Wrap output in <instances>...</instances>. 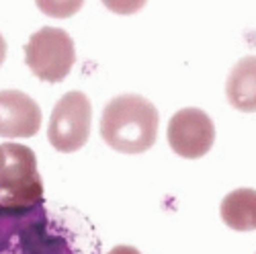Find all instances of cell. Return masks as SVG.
<instances>
[{"label":"cell","mask_w":256,"mask_h":254,"mask_svg":"<svg viewBox=\"0 0 256 254\" xmlns=\"http://www.w3.org/2000/svg\"><path fill=\"white\" fill-rule=\"evenodd\" d=\"M109 254H142V252L138 248H134V246L121 244V246H115L113 250H109Z\"/></svg>","instance_id":"cell-12"},{"label":"cell","mask_w":256,"mask_h":254,"mask_svg":"<svg viewBox=\"0 0 256 254\" xmlns=\"http://www.w3.org/2000/svg\"><path fill=\"white\" fill-rule=\"evenodd\" d=\"M37 8L44 12L46 16H52V18H70L74 16L82 4L84 0H35Z\"/></svg>","instance_id":"cell-10"},{"label":"cell","mask_w":256,"mask_h":254,"mask_svg":"<svg viewBox=\"0 0 256 254\" xmlns=\"http://www.w3.org/2000/svg\"><path fill=\"white\" fill-rule=\"evenodd\" d=\"M0 254H102V244L78 209L41 201L25 209H0Z\"/></svg>","instance_id":"cell-1"},{"label":"cell","mask_w":256,"mask_h":254,"mask_svg":"<svg viewBox=\"0 0 256 254\" xmlns=\"http://www.w3.org/2000/svg\"><path fill=\"white\" fill-rule=\"evenodd\" d=\"M44 199L37 156L20 144L0 146V209H25Z\"/></svg>","instance_id":"cell-3"},{"label":"cell","mask_w":256,"mask_h":254,"mask_svg":"<svg viewBox=\"0 0 256 254\" xmlns=\"http://www.w3.org/2000/svg\"><path fill=\"white\" fill-rule=\"evenodd\" d=\"M220 216L230 230H256V188H236L228 193L220 205Z\"/></svg>","instance_id":"cell-9"},{"label":"cell","mask_w":256,"mask_h":254,"mask_svg":"<svg viewBox=\"0 0 256 254\" xmlns=\"http://www.w3.org/2000/svg\"><path fill=\"white\" fill-rule=\"evenodd\" d=\"M226 96L234 109L256 113V56L242 58L226 82Z\"/></svg>","instance_id":"cell-8"},{"label":"cell","mask_w":256,"mask_h":254,"mask_svg":"<svg viewBox=\"0 0 256 254\" xmlns=\"http://www.w3.org/2000/svg\"><path fill=\"white\" fill-rule=\"evenodd\" d=\"M39 130V104L20 90H0V138H33Z\"/></svg>","instance_id":"cell-7"},{"label":"cell","mask_w":256,"mask_h":254,"mask_svg":"<svg viewBox=\"0 0 256 254\" xmlns=\"http://www.w3.org/2000/svg\"><path fill=\"white\" fill-rule=\"evenodd\" d=\"M168 144L180 158H203L216 142V125L211 117L195 107L174 113L168 121Z\"/></svg>","instance_id":"cell-6"},{"label":"cell","mask_w":256,"mask_h":254,"mask_svg":"<svg viewBox=\"0 0 256 254\" xmlns=\"http://www.w3.org/2000/svg\"><path fill=\"white\" fill-rule=\"evenodd\" d=\"M160 115L140 94H121L109 100L100 117L104 144L121 154H142L156 144Z\"/></svg>","instance_id":"cell-2"},{"label":"cell","mask_w":256,"mask_h":254,"mask_svg":"<svg viewBox=\"0 0 256 254\" xmlns=\"http://www.w3.org/2000/svg\"><path fill=\"white\" fill-rule=\"evenodd\" d=\"M100 2L115 14H136L146 6L148 0H100Z\"/></svg>","instance_id":"cell-11"},{"label":"cell","mask_w":256,"mask_h":254,"mask_svg":"<svg viewBox=\"0 0 256 254\" xmlns=\"http://www.w3.org/2000/svg\"><path fill=\"white\" fill-rule=\"evenodd\" d=\"M4 58H6V39L0 35V66L4 64Z\"/></svg>","instance_id":"cell-13"},{"label":"cell","mask_w":256,"mask_h":254,"mask_svg":"<svg viewBox=\"0 0 256 254\" xmlns=\"http://www.w3.org/2000/svg\"><path fill=\"white\" fill-rule=\"evenodd\" d=\"M90 123L92 104L88 96L80 90L66 92L52 111L48 140L58 152H78L90 138Z\"/></svg>","instance_id":"cell-5"},{"label":"cell","mask_w":256,"mask_h":254,"mask_svg":"<svg viewBox=\"0 0 256 254\" xmlns=\"http://www.w3.org/2000/svg\"><path fill=\"white\" fill-rule=\"evenodd\" d=\"M25 62L39 80L62 82L76 62L74 41L64 29L44 27L29 37L25 46Z\"/></svg>","instance_id":"cell-4"}]
</instances>
